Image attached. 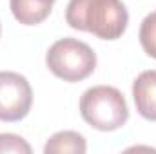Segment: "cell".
<instances>
[{
	"instance_id": "obj_1",
	"label": "cell",
	"mask_w": 156,
	"mask_h": 154,
	"mask_svg": "<svg viewBox=\"0 0 156 154\" xmlns=\"http://www.w3.org/2000/svg\"><path fill=\"white\" fill-rule=\"evenodd\" d=\"M66 22L102 40H118L127 29L129 13L122 0H69Z\"/></svg>"
},
{
	"instance_id": "obj_2",
	"label": "cell",
	"mask_w": 156,
	"mask_h": 154,
	"mask_svg": "<svg viewBox=\"0 0 156 154\" xmlns=\"http://www.w3.org/2000/svg\"><path fill=\"white\" fill-rule=\"evenodd\" d=\"M80 114L93 129L111 132L125 125L129 120V109L123 94L116 87L96 85L82 94Z\"/></svg>"
},
{
	"instance_id": "obj_3",
	"label": "cell",
	"mask_w": 156,
	"mask_h": 154,
	"mask_svg": "<svg viewBox=\"0 0 156 154\" xmlns=\"http://www.w3.org/2000/svg\"><path fill=\"white\" fill-rule=\"evenodd\" d=\"M45 64L55 76L64 82H82L96 69V53L85 42L60 38L49 47Z\"/></svg>"
},
{
	"instance_id": "obj_4",
	"label": "cell",
	"mask_w": 156,
	"mask_h": 154,
	"mask_svg": "<svg viewBox=\"0 0 156 154\" xmlns=\"http://www.w3.org/2000/svg\"><path fill=\"white\" fill-rule=\"evenodd\" d=\"M33 89L20 73L0 71V121H20L31 111Z\"/></svg>"
},
{
	"instance_id": "obj_5",
	"label": "cell",
	"mask_w": 156,
	"mask_h": 154,
	"mask_svg": "<svg viewBox=\"0 0 156 154\" xmlns=\"http://www.w3.org/2000/svg\"><path fill=\"white\" fill-rule=\"evenodd\" d=\"M133 98L142 118L156 121V71H144L133 82Z\"/></svg>"
},
{
	"instance_id": "obj_6",
	"label": "cell",
	"mask_w": 156,
	"mask_h": 154,
	"mask_svg": "<svg viewBox=\"0 0 156 154\" xmlns=\"http://www.w3.org/2000/svg\"><path fill=\"white\" fill-rule=\"evenodd\" d=\"M13 16L24 26H37L44 22L53 9V4L42 0H9Z\"/></svg>"
},
{
	"instance_id": "obj_7",
	"label": "cell",
	"mask_w": 156,
	"mask_h": 154,
	"mask_svg": "<svg viewBox=\"0 0 156 154\" xmlns=\"http://www.w3.org/2000/svg\"><path fill=\"white\" fill-rule=\"evenodd\" d=\"M85 151H87L85 138L75 131H60V132L53 134L44 147L45 154H83Z\"/></svg>"
},
{
	"instance_id": "obj_8",
	"label": "cell",
	"mask_w": 156,
	"mask_h": 154,
	"mask_svg": "<svg viewBox=\"0 0 156 154\" xmlns=\"http://www.w3.org/2000/svg\"><path fill=\"white\" fill-rule=\"evenodd\" d=\"M140 44L144 51L151 56L156 58V11L149 13L140 26Z\"/></svg>"
},
{
	"instance_id": "obj_9",
	"label": "cell",
	"mask_w": 156,
	"mask_h": 154,
	"mask_svg": "<svg viewBox=\"0 0 156 154\" xmlns=\"http://www.w3.org/2000/svg\"><path fill=\"white\" fill-rule=\"evenodd\" d=\"M15 152V154H31V145L18 134H0V154Z\"/></svg>"
},
{
	"instance_id": "obj_10",
	"label": "cell",
	"mask_w": 156,
	"mask_h": 154,
	"mask_svg": "<svg viewBox=\"0 0 156 154\" xmlns=\"http://www.w3.org/2000/svg\"><path fill=\"white\" fill-rule=\"evenodd\" d=\"M42 2H47V4H55L56 0H42Z\"/></svg>"
},
{
	"instance_id": "obj_11",
	"label": "cell",
	"mask_w": 156,
	"mask_h": 154,
	"mask_svg": "<svg viewBox=\"0 0 156 154\" xmlns=\"http://www.w3.org/2000/svg\"><path fill=\"white\" fill-rule=\"evenodd\" d=\"M0 31H2V29H0Z\"/></svg>"
}]
</instances>
